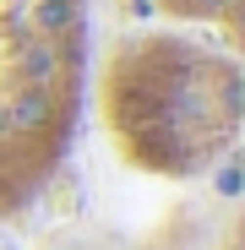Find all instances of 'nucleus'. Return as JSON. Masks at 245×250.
<instances>
[{
  "label": "nucleus",
  "instance_id": "obj_1",
  "mask_svg": "<svg viewBox=\"0 0 245 250\" xmlns=\"http://www.w3.org/2000/svg\"><path fill=\"white\" fill-rule=\"evenodd\" d=\"M104 131L120 158L163 180H196L234 152L240 65L191 33H131L98 76Z\"/></svg>",
  "mask_w": 245,
  "mask_h": 250
},
{
  "label": "nucleus",
  "instance_id": "obj_3",
  "mask_svg": "<svg viewBox=\"0 0 245 250\" xmlns=\"http://www.w3.org/2000/svg\"><path fill=\"white\" fill-rule=\"evenodd\" d=\"M158 11H169L180 22H207L223 33V44H234V17H240V0H153Z\"/></svg>",
  "mask_w": 245,
  "mask_h": 250
},
{
  "label": "nucleus",
  "instance_id": "obj_2",
  "mask_svg": "<svg viewBox=\"0 0 245 250\" xmlns=\"http://www.w3.org/2000/svg\"><path fill=\"white\" fill-rule=\"evenodd\" d=\"M88 87V0H0V218L55 180Z\"/></svg>",
  "mask_w": 245,
  "mask_h": 250
}]
</instances>
